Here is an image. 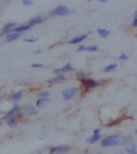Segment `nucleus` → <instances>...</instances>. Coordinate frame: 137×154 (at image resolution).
<instances>
[{"mask_svg":"<svg viewBox=\"0 0 137 154\" xmlns=\"http://www.w3.org/2000/svg\"><path fill=\"white\" fill-rule=\"evenodd\" d=\"M118 135H110L108 137L104 138L102 142V147H113V146H117V138Z\"/></svg>","mask_w":137,"mask_h":154,"instance_id":"f257e3e1","label":"nucleus"},{"mask_svg":"<svg viewBox=\"0 0 137 154\" xmlns=\"http://www.w3.org/2000/svg\"><path fill=\"white\" fill-rule=\"evenodd\" d=\"M76 92H77V88H72L65 90L63 92V98H64V100H66V101H68V100L72 99L75 96Z\"/></svg>","mask_w":137,"mask_h":154,"instance_id":"f03ea898","label":"nucleus"},{"mask_svg":"<svg viewBox=\"0 0 137 154\" xmlns=\"http://www.w3.org/2000/svg\"><path fill=\"white\" fill-rule=\"evenodd\" d=\"M81 82L83 83V85L87 88H94L96 87L99 86V83L94 81V80H91V79H85V78H82Z\"/></svg>","mask_w":137,"mask_h":154,"instance_id":"7ed1b4c3","label":"nucleus"},{"mask_svg":"<svg viewBox=\"0 0 137 154\" xmlns=\"http://www.w3.org/2000/svg\"><path fill=\"white\" fill-rule=\"evenodd\" d=\"M68 9L66 7H64V6H59V7H57L56 9L53 11V12H51V15H60V16H64V15H67L68 14Z\"/></svg>","mask_w":137,"mask_h":154,"instance_id":"20e7f679","label":"nucleus"},{"mask_svg":"<svg viewBox=\"0 0 137 154\" xmlns=\"http://www.w3.org/2000/svg\"><path fill=\"white\" fill-rule=\"evenodd\" d=\"M68 150H71V148L67 145H62V146H57V147H55L51 149V152L52 153H59V152H67Z\"/></svg>","mask_w":137,"mask_h":154,"instance_id":"39448f33","label":"nucleus"},{"mask_svg":"<svg viewBox=\"0 0 137 154\" xmlns=\"http://www.w3.org/2000/svg\"><path fill=\"white\" fill-rule=\"evenodd\" d=\"M72 68L71 67V64L70 63H68L67 65H65L64 67L62 68H59V69H56V70L54 71L55 73H64L66 72H68V71H72Z\"/></svg>","mask_w":137,"mask_h":154,"instance_id":"423d86ee","label":"nucleus"},{"mask_svg":"<svg viewBox=\"0 0 137 154\" xmlns=\"http://www.w3.org/2000/svg\"><path fill=\"white\" fill-rule=\"evenodd\" d=\"M130 141H131V137L130 136H117V146L127 144L128 142H130Z\"/></svg>","mask_w":137,"mask_h":154,"instance_id":"0eeeda50","label":"nucleus"},{"mask_svg":"<svg viewBox=\"0 0 137 154\" xmlns=\"http://www.w3.org/2000/svg\"><path fill=\"white\" fill-rule=\"evenodd\" d=\"M87 38V34L82 35V36H80V37H77V38H72V41L68 42V43H70V44H76V43H79V42H81L82 41L86 40Z\"/></svg>","mask_w":137,"mask_h":154,"instance_id":"6e6552de","label":"nucleus"},{"mask_svg":"<svg viewBox=\"0 0 137 154\" xmlns=\"http://www.w3.org/2000/svg\"><path fill=\"white\" fill-rule=\"evenodd\" d=\"M125 149H126V151L128 153H132V154L136 153V146H135V144L131 143V144H129V145L126 146Z\"/></svg>","mask_w":137,"mask_h":154,"instance_id":"1a4fd4ad","label":"nucleus"},{"mask_svg":"<svg viewBox=\"0 0 137 154\" xmlns=\"http://www.w3.org/2000/svg\"><path fill=\"white\" fill-rule=\"evenodd\" d=\"M20 34L18 32L16 33H12V34H10L9 36H7V38H6V42H13L15 40H17V38H19Z\"/></svg>","mask_w":137,"mask_h":154,"instance_id":"9d476101","label":"nucleus"},{"mask_svg":"<svg viewBox=\"0 0 137 154\" xmlns=\"http://www.w3.org/2000/svg\"><path fill=\"white\" fill-rule=\"evenodd\" d=\"M41 22V16H36V17L32 18L31 20H30V21L28 22V26H35V25H37V24H40Z\"/></svg>","mask_w":137,"mask_h":154,"instance_id":"9b49d317","label":"nucleus"},{"mask_svg":"<svg viewBox=\"0 0 137 154\" xmlns=\"http://www.w3.org/2000/svg\"><path fill=\"white\" fill-rule=\"evenodd\" d=\"M48 103H49V100L45 97H42L41 99H40L39 101L37 102V107H42L43 105H45Z\"/></svg>","mask_w":137,"mask_h":154,"instance_id":"f8f14e48","label":"nucleus"},{"mask_svg":"<svg viewBox=\"0 0 137 154\" xmlns=\"http://www.w3.org/2000/svg\"><path fill=\"white\" fill-rule=\"evenodd\" d=\"M101 138V134H94V135L92 136V137H89V139H87V141L88 142V143H90V144H93V143H95V142H97L99 139Z\"/></svg>","mask_w":137,"mask_h":154,"instance_id":"ddd939ff","label":"nucleus"},{"mask_svg":"<svg viewBox=\"0 0 137 154\" xmlns=\"http://www.w3.org/2000/svg\"><path fill=\"white\" fill-rule=\"evenodd\" d=\"M22 97H23V92L21 91L17 92V93H13L10 96V98L13 100V101H19L20 99H22Z\"/></svg>","mask_w":137,"mask_h":154,"instance_id":"4468645a","label":"nucleus"},{"mask_svg":"<svg viewBox=\"0 0 137 154\" xmlns=\"http://www.w3.org/2000/svg\"><path fill=\"white\" fill-rule=\"evenodd\" d=\"M64 80V76H57V77H55V78H52L50 80H48V83H51V84H57L59 82H61Z\"/></svg>","mask_w":137,"mask_h":154,"instance_id":"2eb2a0df","label":"nucleus"},{"mask_svg":"<svg viewBox=\"0 0 137 154\" xmlns=\"http://www.w3.org/2000/svg\"><path fill=\"white\" fill-rule=\"evenodd\" d=\"M98 33L102 38H106L110 34V31H108V30H106V29H98Z\"/></svg>","mask_w":137,"mask_h":154,"instance_id":"dca6fc26","label":"nucleus"},{"mask_svg":"<svg viewBox=\"0 0 137 154\" xmlns=\"http://www.w3.org/2000/svg\"><path fill=\"white\" fill-rule=\"evenodd\" d=\"M30 27V26H22L20 27H17V28H15L14 29V32H24V31H26V30H28Z\"/></svg>","mask_w":137,"mask_h":154,"instance_id":"f3484780","label":"nucleus"},{"mask_svg":"<svg viewBox=\"0 0 137 154\" xmlns=\"http://www.w3.org/2000/svg\"><path fill=\"white\" fill-rule=\"evenodd\" d=\"M117 67V64H111V65L107 66V67H106V68L104 69V72H112V71H114V70H116Z\"/></svg>","mask_w":137,"mask_h":154,"instance_id":"a211bd4d","label":"nucleus"},{"mask_svg":"<svg viewBox=\"0 0 137 154\" xmlns=\"http://www.w3.org/2000/svg\"><path fill=\"white\" fill-rule=\"evenodd\" d=\"M7 124L9 125L10 127L13 128V127H15L17 125V121H16V119H9L7 121Z\"/></svg>","mask_w":137,"mask_h":154,"instance_id":"6ab92c4d","label":"nucleus"},{"mask_svg":"<svg viewBox=\"0 0 137 154\" xmlns=\"http://www.w3.org/2000/svg\"><path fill=\"white\" fill-rule=\"evenodd\" d=\"M20 110V108H19V106H17V105H15L14 107H12V109L8 113V116H13V115H15L16 114L18 111Z\"/></svg>","mask_w":137,"mask_h":154,"instance_id":"aec40b11","label":"nucleus"},{"mask_svg":"<svg viewBox=\"0 0 137 154\" xmlns=\"http://www.w3.org/2000/svg\"><path fill=\"white\" fill-rule=\"evenodd\" d=\"M27 111H28V115L29 116H33V115H36L38 113V111L34 108L33 106H29L27 108Z\"/></svg>","mask_w":137,"mask_h":154,"instance_id":"412c9836","label":"nucleus"},{"mask_svg":"<svg viewBox=\"0 0 137 154\" xmlns=\"http://www.w3.org/2000/svg\"><path fill=\"white\" fill-rule=\"evenodd\" d=\"M88 75V73H86V72H79L76 73V76L79 77V78H86V77Z\"/></svg>","mask_w":137,"mask_h":154,"instance_id":"4be33fe9","label":"nucleus"},{"mask_svg":"<svg viewBox=\"0 0 137 154\" xmlns=\"http://www.w3.org/2000/svg\"><path fill=\"white\" fill-rule=\"evenodd\" d=\"M15 26V24L14 23H8V24H6L5 25V26H4V30H9L10 28H11V27H13Z\"/></svg>","mask_w":137,"mask_h":154,"instance_id":"5701e85b","label":"nucleus"},{"mask_svg":"<svg viewBox=\"0 0 137 154\" xmlns=\"http://www.w3.org/2000/svg\"><path fill=\"white\" fill-rule=\"evenodd\" d=\"M87 50L89 51V52H95V51L98 50V47H97V46H89V47L87 48Z\"/></svg>","mask_w":137,"mask_h":154,"instance_id":"b1692460","label":"nucleus"},{"mask_svg":"<svg viewBox=\"0 0 137 154\" xmlns=\"http://www.w3.org/2000/svg\"><path fill=\"white\" fill-rule=\"evenodd\" d=\"M23 3L26 6H30L32 5V0H23Z\"/></svg>","mask_w":137,"mask_h":154,"instance_id":"393cba45","label":"nucleus"},{"mask_svg":"<svg viewBox=\"0 0 137 154\" xmlns=\"http://www.w3.org/2000/svg\"><path fill=\"white\" fill-rule=\"evenodd\" d=\"M38 41V38H26L25 42H35Z\"/></svg>","mask_w":137,"mask_h":154,"instance_id":"a878e982","label":"nucleus"},{"mask_svg":"<svg viewBox=\"0 0 137 154\" xmlns=\"http://www.w3.org/2000/svg\"><path fill=\"white\" fill-rule=\"evenodd\" d=\"M128 56H126V55H124V54H123V55H121L119 57H118V59L119 60H128Z\"/></svg>","mask_w":137,"mask_h":154,"instance_id":"bb28decb","label":"nucleus"},{"mask_svg":"<svg viewBox=\"0 0 137 154\" xmlns=\"http://www.w3.org/2000/svg\"><path fill=\"white\" fill-rule=\"evenodd\" d=\"M41 97H45V98H47V97H49V93H48V92H41V93H40L39 94Z\"/></svg>","mask_w":137,"mask_h":154,"instance_id":"cd10ccee","label":"nucleus"},{"mask_svg":"<svg viewBox=\"0 0 137 154\" xmlns=\"http://www.w3.org/2000/svg\"><path fill=\"white\" fill-rule=\"evenodd\" d=\"M85 50H87V47H85V46H84V45H82V46H79L78 49H77V51H78V52H81V51H85Z\"/></svg>","mask_w":137,"mask_h":154,"instance_id":"c85d7f7f","label":"nucleus"},{"mask_svg":"<svg viewBox=\"0 0 137 154\" xmlns=\"http://www.w3.org/2000/svg\"><path fill=\"white\" fill-rule=\"evenodd\" d=\"M31 67L32 68H41V67H43V65L42 64H33Z\"/></svg>","mask_w":137,"mask_h":154,"instance_id":"c756f323","label":"nucleus"},{"mask_svg":"<svg viewBox=\"0 0 137 154\" xmlns=\"http://www.w3.org/2000/svg\"><path fill=\"white\" fill-rule=\"evenodd\" d=\"M132 25H133V26H137V19H134Z\"/></svg>","mask_w":137,"mask_h":154,"instance_id":"7c9ffc66","label":"nucleus"},{"mask_svg":"<svg viewBox=\"0 0 137 154\" xmlns=\"http://www.w3.org/2000/svg\"><path fill=\"white\" fill-rule=\"evenodd\" d=\"M100 132H101V130H100V129H97V130L94 131V134H100Z\"/></svg>","mask_w":137,"mask_h":154,"instance_id":"2f4dec72","label":"nucleus"},{"mask_svg":"<svg viewBox=\"0 0 137 154\" xmlns=\"http://www.w3.org/2000/svg\"><path fill=\"white\" fill-rule=\"evenodd\" d=\"M89 1H91V0H89ZM97 1H100V2L105 3V2H107V0H97Z\"/></svg>","mask_w":137,"mask_h":154,"instance_id":"473e14b6","label":"nucleus"},{"mask_svg":"<svg viewBox=\"0 0 137 154\" xmlns=\"http://www.w3.org/2000/svg\"><path fill=\"white\" fill-rule=\"evenodd\" d=\"M134 19H137V11H136L135 13H134Z\"/></svg>","mask_w":137,"mask_h":154,"instance_id":"72a5a7b5","label":"nucleus"},{"mask_svg":"<svg viewBox=\"0 0 137 154\" xmlns=\"http://www.w3.org/2000/svg\"><path fill=\"white\" fill-rule=\"evenodd\" d=\"M0 126H2V122L1 121H0Z\"/></svg>","mask_w":137,"mask_h":154,"instance_id":"f704fd0d","label":"nucleus"},{"mask_svg":"<svg viewBox=\"0 0 137 154\" xmlns=\"http://www.w3.org/2000/svg\"><path fill=\"white\" fill-rule=\"evenodd\" d=\"M135 133H136V134H137V130H136V132H135Z\"/></svg>","mask_w":137,"mask_h":154,"instance_id":"c9c22d12","label":"nucleus"}]
</instances>
